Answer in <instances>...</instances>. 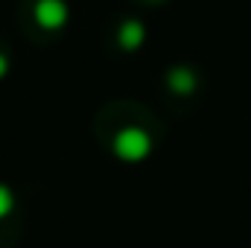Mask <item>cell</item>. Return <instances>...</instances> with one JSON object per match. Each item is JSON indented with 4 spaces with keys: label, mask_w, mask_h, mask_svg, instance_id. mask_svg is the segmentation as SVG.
Returning a JSON list of instances; mask_svg holds the SVG:
<instances>
[{
    "label": "cell",
    "mask_w": 251,
    "mask_h": 248,
    "mask_svg": "<svg viewBox=\"0 0 251 248\" xmlns=\"http://www.w3.org/2000/svg\"><path fill=\"white\" fill-rule=\"evenodd\" d=\"M114 152H117V158H123V161H143L149 152H152V137L143 131V128H137V125H128V128H120L117 131V137H114Z\"/></svg>",
    "instance_id": "6da1fadb"
},
{
    "label": "cell",
    "mask_w": 251,
    "mask_h": 248,
    "mask_svg": "<svg viewBox=\"0 0 251 248\" xmlns=\"http://www.w3.org/2000/svg\"><path fill=\"white\" fill-rule=\"evenodd\" d=\"M35 21L44 29H62L67 24V6L64 0H38L35 3Z\"/></svg>",
    "instance_id": "7a4b0ae2"
},
{
    "label": "cell",
    "mask_w": 251,
    "mask_h": 248,
    "mask_svg": "<svg viewBox=\"0 0 251 248\" xmlns=\"http://www.w3.org/2000/svg\"><path fill=\"white\" fill-rule=\"evenodd\" d=\"M117 38H120L123 50H137L143 44V38H146V29H143L140 21H126L120 26V32H117Z\"/></svg>",
    "instance_id": "3957f363"
},
{
    "label": "cell",
    "mask_w": 251,
    "mask_h": 248,
    "mask_svg": "<svg viewBox=\"0 0 251 248\" xmlns=\"http://www.w3.org/2000/svg\"><path fill=\"white\" fill-rule=\"evenodd\" d=\"M170 88H173L176 94H190V91L196 88V76H193V70H187V67H176V70H170Z\"/></svg>",
    "instance_id": "277c9868"
},
{
    "label": "cell",
    "mask_w": 251,
    "mask_h": 248,
    "mask_svg": "<svg viewBox=\"0 0 251 248\" xmlns=\"http://www.w3.org/2000/svg\"><path fill=\"white\" fill-rule=\"evenodd\" d=\"M12 207H15V196H12V190L6 184H0V219H6L9 213H12Z\"/></svg>",
    "instance_id": "5b68a950"
},
{
    "label": "cell",
    "mask_w": 251,
    "mask_h": 248,
    "mask_svg": "<svg viewBox=\"0 0 251 248\" xmlns=\"http://www.w3.org/2000/svg\"><path fill=\"white\" fill-rule=\"evenodd\" d=\"M6 70H9V59H6V56L0 53V79L6 76Z\"/></svg>",
    "instance_id": "8992f818"
}]
</instances>
